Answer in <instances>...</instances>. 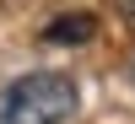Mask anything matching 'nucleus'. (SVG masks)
I'll list each match as a JSON object with an SVG mask.
<instances>
[{
	"label": "nucleus",
	"instance_id": "f257e3e1",
	"mask_svg": "<svg viewBox=\"0 0 135 124\" xmlns=\"http://www.w3.org/2000/svg\"><path fill=\"white\" fill-rule=\"evenodd\" d=\"M76 81L60 70H32L6 86L0 97V124H65L76 113Z\"/></svg>",
	"mask_w": 135,
	"mask_h": 124
},
{
	"label": "nucleus",
	"instance_id": "f03ea898",
	"mask_svg": "<svg viewBox=\"0 0 135 124\" xmlns=\"http://www.w3.org/2000/svg\"><path fill=\"white\" fill-rule=\"evenodd\" d=\"M43 43H92L97 38V16H86V11H70V16H54L49 27L38 32Z\"/></svg>",
	"mask_w": 135,
	"mask_h": 124
},
{
	"label": "nucleus",
	"instance_id": "7ed1b4c3",
	"mask_svg": "<svg viewBox=\"0 0 135 124\" xmlns=\"http://www.w3.org/2000/svg\"><path fill=\"white\" fill-rule=\"evenodd\" d=\"M114 11H119V16H130V22H135V0H114Z\"/></svg>",
	"mask_w": 135,
	"mask_h": 124
},
{
	"label": "nucleus",
	"instance_id": "20e7f679",
	"mask_svg": "<svg viewBox=\"0 0 135 124\" xmlns=\"http://www.w3.org/2000/svg\"><path fill=\"white\" fill-rule=\"evenodd\" d=\"M130 81H135V65H130Z\"/></svg>",
	"mask_w": 135,
	"mask_h": 124
}]
</instances>
